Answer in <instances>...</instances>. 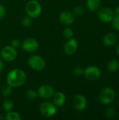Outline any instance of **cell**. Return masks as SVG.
Masks as SVG:
<instances>
[{"label": "cell", "mask_w": 119, "mask_h": 120, "mask_svg": "<svg viewBox=\"0 0 119 120\" xmlns=\"http://www.w3.org/2000/svg\"><path fill=\"white\" fill-rule=\"evenodd\" d=\"M27 79L25 72L21 69H13L11 70L6 77L7 84L12 88H17L25 84Z\"/></svg>", "instance_id": "obj_1"}, {"label": "cell", "mask_w": 119, "mask_h": 120, "mask_svg": "<svg viewBox=\"0 0 119 120\" xmlns=\"http://www.w3.org/2000/svg\"><path fill=\"white\" fill-rule=\"evenodd\" d=\"M25 11L28 16L32 18H36L41 15L42 8L39 1L36 0H31L27 3Z\"/></svg>", "instance_id": "obj_2"}, {"label": "cell", "mask_w": 119, "mask_h": 120, "mask_svg": "<svg viewBox=\"0 0 119 120\" xmlns=\"http://www.w3.org/2000/svg\"><path fill=\"white\" fill-rule=\"evenodd\" d=\"M115 98L114 91L109 87L104 88L99 94V100L102 104L109 105L112 103Z\"/></svg>", "instance_id": "obj_3"}, {"label": "cell", "mask_w": 119, "mask_h": 120, "mask_svg": "<svg viewBox=\"0 0 119 120\" xmlns=\"http://www.w3.org/2000/svg\"><path fill=\"white\" fill-rule=\"evenodd\" d=\"M28 65L34 70L41 71L46 67V62L42 57L36 55H33L29 58Z\"/></svg>", "instance_id": "obj_4"}, {"label": "cell", "mask_w": 119, "mask_h": 120, "mask_svg": "<svg viewBox=\"0 0 119 120\" xmlns=\"http://www.w3.org/2000/svg\"><path fill=\"white\" fill-rule=\"evenodd\" d=\"M40 112L43 117H51L57 112V108L54 103L50 102H43L40 105Z\"/></svg>", "instance_id": "obj_5"}, {"label": "cell", "mask_w": 119, "mask_h": 120, "mask_svg": "<svg viewBox=\"0 0 119 120\" xmlns=\"http://www.w3.org/2000/svg\"><path fill=\"white\" fill-rule=\"evenodd\" d=\"M85 77L90 81H96L101 77L102 72L99 68L96 66H89L83 70Z\"/></svg>", "instance_id": "obj_6"}, {"label": "cell", "mask_w": 119, "mask_h": 120, "mask_svg": "<svg viewBox=\"0 0 119 120\" xmlns=\"http://www.w3.org/2000/svg\"><path fill=\"white\" fill-rule=\"evenodd\" d=\"M1 55L4 60L7 62H11L16 58L18 53L16 49L13 48L12 46H6L2 49Z\"/></svg>", "instance_id": "obj_7"}, {"label": "cell", "mask_w": 119, "mask_h": 120, "mask_svg": "<svg viewBox=\"0 0 119 120\" xmlns=\"http://www.w3.org/2000/svg\"><path fill=\"white\" fill-rule=\"evenodd\" d=\"M97 16L101 21L108 23L113 20L115 17V13L112 9L107 7H105L99 10Z\"/></svg>", "instance_id": "obj_8"}, {"label": "cell", "mask_w": 119, "mask_h": 120, "mask_svg": "<svg viewBox=\"0 0 119 120\" xmlns=\"http://www.w3.org/2000/svg\"><path fill=\"white\" fill-rule=\"evenodd\" d=\"M38 96L43 99H48L53 96L55 94L54 88L48 84H44L41 86L37 91Z\"/></svg>", "instance_id": "obj_9"}, {"label": "cell", "mask_w": 119, "mask_h": 120, "mask_svg": "<svg viewBox=\"0 0 119 120\" xmlns=\"http://www.w3.org/2000/svg\"><path fill=\"white\" fill-rule=\"evenodd\" d=\"M22 49L27 53H32L37 50L39 47L38 41L34 38H27L25 39L21 45Z\"/></svg>", "instance_id": "obj_10"}, {"label": "cell", "mask_w": 119, "mask_h": 120, "mask_svg": "<svg viewBox=\"0 0 119 120\" xmlns=\"http://www.w3.org/2000/svg\"><path fill=\"white\" fill-rule=\"evenodd\" d=\"M72 104L76 110L83 111L87 107V100L84 96L77 94L74 96L72 99Z\"/></svg>", "instance_id": "obj_11"}, {"label": "cell", "mask_w": 119, "mask_h": 120, "mask_svg": "<svg viewBox=\"0 0 119 120\" xmlns=\"http://www.w3.org/2000/svg\"><path fill=\"white\" fill-rule=\"evenodd\" d=\"M78 49V42L74 38L69 39V40L65 43L64 50L67 55L72 56L76 53Z\"/></svg>", "instance_id": "obj_12"}, {"label": "cell", "mask_w": 119, "mask_h": 120, "mask_svg": "<svg viewBox=\"0 0 119 120\" xmlns=\"http://www.w3.org/2000/svg\"><path fill=\"white\" fill-rule=\"evenodd\" d=\"M60 20L61 23L66 26H69L72 25L74 22V14L69 11H65L60 13Z\"/></svg>", "instance_id": "obj_13"}, {"label": "cell", "mask_w": 119, "mask_h": 120, "mask_svg": "<svg viewBox=\"0 0 119 120\" xmlns=\"http://www.w3.org/2000/svg\"><path fill=\"white\" fill-rule=\"evenodd\" d=\"M118 38L114 33H108L103 38V43L107 46H112L117 42Z\"/></svg>", "instance_id": "obj_14"}, {"label": "cell", "mask_w": 119, "mask_h": 120, "mask_svg": "<svg viewBox=\"0 0 119 120\" xmlns=\"http://www.w3.org/2000/svg\"><path fill=\"white\" fill-rule=\"evenodd\" d=\"M66 101L65 95L62 92H57L53 95V103L57 107H62Z\"/></svg>", "instance_id": "obj_15"}, {"label": "cell", "mask_w": 119, "mask_h": 120, "mask_svg": "<svg viewBox=\"0 0 119 120\" xmlns=\"http://www.w3.org/2000/svg\"><path fill=\"white\" fill-rule=\"evenodd\" d=\"M101 4L100 0H87L86 6L90 11H96L99 9Z\"/></svg>", "instance_id": "obj_16"}, {"label": "cell", "mask_w": 119, "mask_h": 120, "mask_svg": "<svg viewBox=\"0 0 119 120\" xmlns=\"http://www.w3.org/2000/svg\"><path fill=\"white\" fill-rule=\"evenodd\" d=\"M107 68L109 72H116L119 69V62L116 59H112L108 62Z\"/></svg>", "instance_id": "obj_17"}, {"label": "cell", "mask_w": 119, "mask_h": 120, "mask_svg": "<svg viewBox=\"0 0 119 120\" xmlns=\"http://www.w3.org/2000/svg\"><path fill=\"white\" fill-rule=\"evenodd\" d=\"M5 119L7 120H20L22 118L18 112L11 110L6 113Z\"/></svg>", "instance_id": "obj_18"}, {"label": "cell", "mask_w": 119, "mask_h": 120, "mask_svg": "<svg viewBox=\"0 0 119 120\" xmlns=\"http://www.w3.org/2000/svg\"><path fill=\"white\" fill-rule=\"evenodd\" d=\"M3 107L6 111H11L13 108V102L10 99H5L3 103Z\"/></svg>", "instance_id": "obj_19"}, {"label": "cell", "mask_w": 119, "mask_h": 120, "mask_svg": "<svg viewBox=\"0 0 119 120\" xmlns=\"http://www.w3.org/2000/svg\"><path fill=\"white\" fill-rule=\"evenodd\" d=\"M73 13L74 15H82L85 13V9L83 6H76L73 9Z\"/></svg>", "instance_id": "obj_20"}, {"label": "cell", "mask_w": 119, "mask_h": 120, "mask_svg": "<svg viewBox=\"0 0 119 120\" xmlns=\"http://www.w3.org/2000/svg\"><path fill=\"white\" fill-rule=\"evenodd\" d=\"M1 94L4 97H8L12 94V87L8 84L7 86H4L1 90Z\"/></svg>", "instance_id": "obj_21"}, {"label": "cell", "mask_w": 119, "mask_h": 120, "mask_svg": "<svg viewBox=\"0 0 119 120\" xmlns=\"http://www.w3.org/2000/svg\"><path fill=\"white\" fill-rule=\"evenodd\" d=\"M26 96L29 100H34V99H36L37 98L38 94L34 90L29 89V90H27V92H26Z\"/></svg>", "instance_id": "obj_22"}, {"label": "cell", "mask_w": 119, "mask_h": 120, "mask_svg": "<svg viewBox=\"0 0 119 120\" xmlns=\"http://www.w3.org/2000/svg\"><path fill=\"white\" fill-rule=\"evenodd\" d=\"M33 23V20H32V18L29 17V16H27L25 18H24L22 19V24L24 27H29L32 26Z\"/></svg>", "instance_id": "obj_23"}, {"label": "cell", "mask_w": 119, "mask_h": 120, "mask_svg": "<svg viewBox=\"0 0 119 120\" xmlns=\"http://www.w3.org/2000/svg\"><path fill=\"white\" fill-rule=\"evenodd\" d=\"M116 110L113 107H110L109 108L107 111H106V116L107 118L109 119H112L114 118L115 116H116Z\"/></svg>", "instance_id": "obj_24"}, {"label": "cell", "mask_w": 119, "mask_h": 120, "mask_svg": "<svg viewBox=\"0 0 119 120\" xmlns=\"http://www.w3.org/2000/svg\"><path fill=\"white\" fill-rule=\"evenodd\" d=\"M63 35L65 36V38L67 39H71L73 37V35H74V32L72 30V28L70 27H67L63 31Z\"/></svg>", "instance_id": "obj_25"}, {"label": "cell", "mask_w": 119, "mask_h": 120, "mask_svg": "<svg viewBox=\"0 0 119 120\" xmlns=\"http://www.w3.org/2000/svg\"><path fill=\"white\" fill-rule=\"evenodd\" d=\"M72 73L76 77H80L83 74V70L80 66H76L73 69Z\"/></svg>", "instance_id": "obj_26"}, {"label": "cell", "mask_w": 119, "mask_h": 120, "mask_svg": "<svg viewBox=\"0 0 119 120\" xmlns=\"http://www.w3.org/2000/svg\"><path fill=\"white\" fill-rule=\"evenodd\" d=\"M21 45H22L21 41L19 39H15L12 40L11 42V46H12L15 49H18V48L20 47Z\"/></svg>", "instance_id": "obj_27"}, {"label": "cell", "mask_w": 119, "mask_h": 120, "mask_svg": "<svg viewBox=\"0 0 119 120\" xmlns=\"http://www.w3.org/2000/svg\"><path fill=\"white\" fill-rule=\"evenodd\" d=\"M112 22H113L114 28L119 31V15H116L113 19Z\"/></svg>", "instance_id": "obj_28"}, {"label": "cell", "mask_w": 119, "mask_h": 120, "mask_svg": "<svg viewBox=\"0 0 119 120\" xmlns=\"http://www.w3.org/2000/svg\"><path fill=\"white\" fill-rule=\"evenodd\" d=\"M5 14H6V9L3 5L0 4V20L5 16Z\"/></svg>", "instance_id": "obj_29"}, {"label": "cell", "mask_w": 119, "mask_h": 120, "mask_svg": "<svg viewBox=\"0 0 119 120\" xmlns=\"http://www.w3.org/2000/svg\"><path fill=\"white\" fill-rule=\"evenodd\" d=\"M3 69H4V63H3L2 60H0V72H2Z\"/></svg>", "instance_id": "obj_30"}, {"label": "cell", "mask_w": 119, "mask_h": 120, "mask_svg": "<svg viewBox=\"0 0 119 120\" xmlns=\"http://www.w3.org/2000/svg\"><path fill=\"white\" fill-rule=\"evenodd\" d=\"M115 15H119V6H117L116 8H115V12H114Z\"/></svg>", "instance_id": "obj_31"}, {"label": "cell", "mask_w": 119, "mask_h": 120, "mask_svg": "<svg viewBox=\"0 0 119 120\" xmlns=\"http://www.w3.org/2000/svg\"><path fill=\"white\" fill-rule=\"evenodd\" d=\"M116 53H117V54L119 55V43L118 44L117 46H116Z\"/></svg>", "instance_id": "obj_32"}]
</instances>
